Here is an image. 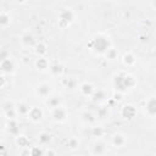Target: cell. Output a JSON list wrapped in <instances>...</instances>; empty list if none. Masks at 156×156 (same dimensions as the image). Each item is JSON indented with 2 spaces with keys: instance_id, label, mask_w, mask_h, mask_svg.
Returning a JSON list of instances; mask_svg holds the SVG:
<instances>
[{
  "instance_id": "obj_10",
  "label": "cell",
  "mask_w": 156,
  "mask_h": 156,
  "mask_svg": "<svg viewBox=\"0 0 156 156\" xmlns=\"http://www.w3.org/2000/svg\"><path fill=\"white\" fill-rule=\"evenodd\" d=\"M34 65H35V68H37L38 71H40V72L49 71V68H50L49 60H48V58H45L44 56H39V57L35 60Z\"/></svg>"
},
{
  "instance_id": "obj_20",
  "label": "cell",
  "mask_w": 156,
  "mask_h": 156,
  "mask_svg": "<svg viewBox=\"0 0 156 156\" xmlns=\"http://www.w3.org/2000/svg\"><path fill=\"white\" fill-rule=\"evenodd\" d=\"M107 98V95H106V91L105 90H102V89H95V91H94V94H93V99H94V101H104L105 99Z\"/></svg>"
},
{
  "instance_id": "obj_13",
  "label": "cell",
  "mask_w": 156,
  "mask_h": 156,
  "mask_svg": "<svg viewBox=\"0 0 156 156\" xmlns=\"http://www.w3.org/2000/svg\"><path fill=\"white\" fill-rule=\"evenodd\" d=\"M107 152V146L104 141H96L93 146V150H91V154L93 155H104Z\"/></svg>"
},
{
  "instance_id": "obj_15",
  "label": "cell",
  "mask_w": 156,
  "mask_h": 156,
  "mask_svg": "<svg viewBox=\"0 0 156 156\" xmlns=\"http://www.w3.org/2000/svg\"><path fill=\"white\" fill-rule=\"evenodd\" d=\"M29 108H30V106L28 104H26L24 101H20L16 104V111H17L18 116H27L29 112Z\"/></svg>"
},
{
  "instance_id": "obj_32",
  "label": "cell",
  "mask_w": 156,
  "mask_h": 156,
  "mask_svg": "<svg viewBox=\"0 0 156 156\" xmlns=\"http://www.w3.org/2000/svg\"><path fill=\"white\" fill-rule=\"evenodd\" d=\"M29 154H32V155H35V154H44V151H41V150H38V149H32Z\"/></svg>"
},
{
  "instance_id": "obj_2",
  "label": "cell",
  "mask_w": 156,
  "mask_h": 156,
  "mask_svg": "<svg viewBox=\"0 0 156 156\" xmlns=\"http://www.w3.org/2000/svg\"><path fill=\"white\" fill-rule=\"evenodd\" d=\"M89 48L91 51H94L95 54H104L111 48V43L108 40V38H106L105 35H95L90 43H89Z\"/></svg>"
},
{
  "instance_id": "obj_33",
  "label": "cell",
  "mask_w": 156,
  "mask_h": 156,
  "mask_svg": "<svg viewBox=\"0 0 156 156\" xmlns=\"http://www.w3.org/2000/svg\"><path fill=\"white\" fill-rule=\"evenodd\" d=\"M151 6L156 10V0H151Z\"/></svg>"
},
{
  "instance_id": "obj_3",
  "label": "cell",
  "mask_w": 156,
  "mask_h": 156,
  "mask_svg": "<svg viewBox=\"0 0 156 156\" xmlns=\"http://www.w3.org/2000/svg\"><path fill=\"white\" fill-rule=\"evenodd\" d=\"M74 20V13L69 9H63L58 13V27L60 28H66L68 27Z\"/></svg>"
},
{
  "instance_id": "obj_19",
  "label": "cell",
  "mask_w": 156,
  "mask_h": 156,
  "mask_svg": "<svg viewBox=\"0 0 156 156\" xmlns=\"http://www.w3.org/2000/svg\"><path fill=\"white\" fill-rule=\"evenodd\" d=\"M10 22H11V16L7 12L2 11L1 15H0V26H1V28H6L7 26H10Z\"/></svg>"
},
{
  "instance_id": "obj_5",
  "label": "cell",
  "mask_w": 156,
  "mask_h": 156,
  "mask_svg": "<svg viewBox=\"0 0 156 156\" xmlns=\"http://www.w3.org/2000/svg\"><path fill=\"white\" fill-rule=\"evenodd\" d=\"M0 67H1V72L4 74H12L15 72V68H16V65L13 62L12 58L10 57H4L1 60V63H0Z\"/></svg>"
},
{
  "instance_id": "obj_34",
  "label": "cell",
  "mask_w": 156,
  "mask_h": 156,
  "mask_svg": "<svg viewBox=\"0 0 156 156\" xmlns=\"http://www.w3.org/2000/svg\"><path fill=\"white\" fill-rule=\"evenodd\" d=\"M45 154H48V155H49V154H52V155H55L56 152H55V151H52V150H48V151H45Z\"/></svg>"
},
{
  "instance_id": "obj_12",
  "label": "cell",
  "mask_w": 156,
  "mask_h": 156,
  "mask_svg": "<svg viewBox=\"0 0 156 156\" xmlns=\"http://www.w3.org/2000/svg\"><path fill=\"white\" fill-rule=\"evenodd\" d=\"M126 141H127L126 136H124L123 134H121V133L113 134V135H112V139H111V144H112L115 147H123L124 144H126Z\"/></svg>"
},
{
  "instance_id": "obj_35",
  "label": "cell",
  "mask_w": 156,
  "mask_h": 156,
  "mask_svg": "<svg viewBox=\"0 0 156 156\" xmlns=\"http://www.w3.org/2000/svg\"><path fill=\"white\" fill-rule=\"evenodd\" d=\"M16 1H17V2H21V4H23V2H26L27 0H16Z\"/></svg>"
},
{
  "instance_id": "obj_14",
  "label": "cell",
  "mask_w": 156,
  "mask_h": 156,
  "mask_svg": "<svg viewBox=\"0 0 156 156\" xmlns=\"http://www.w3.org/2000/svg\"><path fill=\"white\" fill-rule=\"evenodd\" d=\"M46 105H48L50 108H54V107H56V106L62 105V99H61L60 95L51 94V95L46 99Z\"/></svg>"
},
{
  "instance_id": "obj_8",
  "label": "cell",
  "mask_w": 156,
  "mask_h": 156,
  "mask_svg": "<svg viewBox=\"0 0 156 156\" xmlns=\"http://www.w3.org/2000/svg\"><path fill=\"white\" fill-rule=\"evenodd\" d=\"M145 112L149 117H156V96H150L146 100Z\"/></svg>"
},
{
  "instance_id": "obj_30",
  "label": "cell",
  "mask_w": 156,
  "mask_h": 156,
  "mask_svg": "<svg viewBox=\"0 0 156 156\" xmlns=\"http://www.w3.org/2000/svg\"><path fill=\"white\" fill-rule=\"evenodd\" d=\"M67 146H68L71 150H74V149H77V147L79 146V141H78V139H76V138H71V139L68 140V144H67Z\"/></svg>"
},
{
  "instance_id": "obj_21",
  "label": "cell",
  "mask_w": 156,
  "mask_h": 156,
  "mask_svg": "<svg viewBox=\"0 0 156 156\" xmlns=\"http://www.w3.org/2000/svg\"><path fill=\"white\" fill-rule=\"evenodd\" d=\"M7 130L11 133V134H17L18 132V123L15 118H11L7 121Z\"/></svg>"
},
{
  "instance_id": "obj_22",
  "label": "cell",
  "mask_w": 156,
  "mask_h": 156,
  "mask_svg": "<svg viewBox=\"0 0 156 156\" xmlns=\"http://www.w3.org/2000/svg\"><path fill=\"white\" fill-rule=\"evenodd\" d=\"M38 140L41 145H46L51 141V134L48 133V132H41L39 135H38Z\"/></svg>"
},
{
  "instance_id": "obj_1",
  "label": "cell",
  "mask_w": 156,
  "mask_h": 156,
  "mask_svg": "<svg viewBox=\"0 0 156 156\" xmlns=\"http://www.w3.org/2000/svg\"><path fill=\"white\" fill-rule=\"evenodd\" d=\"M112 83H113V87H115V89L117 91H122L123 93V91H126L128 89H132L135 85L136 80L134 79L133 76H130V74H128L126 72H118V73L115 74Z\"/></svg>"
},
{
  "instance_id": "obj_11",
  "label": "cell",
  "mask_w": 156,
  "mask_h": 156,
  "mask_svg": "<svg viewBox=\"0 0 156 156\" xmlns=\"http://www.w3.org/2000/svg\"><path fill=\"white\" fill-rule=\"evenodd\" d=\"M79 91H80L82 95H84V96H93V94H94V91H95V88H94V85H93L91 83L85 82V83H82V84L79 85Z\"/></svg>"
},
{
  "instance_id": "obj_28",
  "label": "cell",
  "mask_w": 156,
  "mask_h": 156,
  "mask_svg": "<svg viewBox=\"0 0 156 156\" xmlns=\"http://www.w3.org/2000/svg\"><path fill=\"white\" fill-rule=\"evenodd\" d=\"M15 108H16V104L12 100L4 101V104H2V111L4 112H7V111H11V110H15Z\"/></svg>"
},
{
  "instance_id": "obj_17",
  "label": "cell",
  "mask_w": 156,
  "mask_h": 156,
  "mask_svg": "<svg viewBox=\"0 0 156 156\" xmlns=\"http://www.w3.org/2000/svg\"><path fill=\"white\" fill-rule=\"evenodd\" d=\"M34 37H33V34H30V33H24L22 37H21V43H22V45L24 46V48H30V46H33L34 45Z\"/></svg>"
},
{
  "instance_id": "obj_4",
  "label": "cell",
  "mask_w": 156,
  "mask_h": 156,
  "mask_svg": "<svg viewBox=\"0 0 156 156\" xmlns=\"http://www.w3.org/2000/svg\"><path fill=\"white\" fill-rule=\"evenodd\" d=\"M51 117L56 123H62L67 119L68 117V111L66 110V107H63L62 105L56 106L54 108H51Z\"/></svg>"
},
{
  "instance_id": "obj_18",
  "label": "cell",
  "mask_w": 156,
  "mask_h": 156,
  "mask_svg": "<svg viewBox=\"0 0 156 156\" xmlns=\"http://www.w3.org/2000/svg\"><path fill=\"white\" fill-rule=\"evenodd\" d=\"M49 71H50V73H51L52 76H55V77H61L62 73H63V66H62L61 63L56 62V63L50 65Z\"/></svg>"
},
{
  "instance_id": "obj_16",
  "label": "cell",
  "mask_w": 156,
  "mask_h": 156,
  "mask_svg": "<svg viewBox=\"0 0 156 156\" xmlns=\"http://www.w3.org/2000/svg\"><path fill=\"white\" fill-rule=\"evenodd\" d=\"M122 62H123L124 66H127V67H132V66L135 65L136 58H135L134 54H132V52H126V54L122 56Z\"/></svg>"
},
{
  "instance_id": "obj_31",
  "label": "cell",
  "mask_w": 156,
  "mask_h": 156,
  "mask_svg": "<svg viewBox=\"0 0 156 156\" xmlns=\"http://www.w3.org/2000/svg\"><path fill=\"white\" fill-rule=\"evenodd\" d=\"M112 98H113V100L115 101H121L123 98H122V91H117V93H115L113 95H112Z\"/></svg>"
},
{
  "instance_id": "obj_7",
  "label": "cell",
  "mask_w": 156,
  "mask_h": 156,
  "mask_svg": "<svg viewBox=\"0 0 156 156\" xmlns=\"http://www.w3.org/2000/svg\"><path fill=\"white\" fill-rule=\"evenodd\" d=\"M43 116H44V112H43V110H41L39 106H30L29 112H28V115H27V117H28L32 122H34V123L40 122V121L43 119Z\"/></svg>"
},
{
  "instance_id": "obj_27",
  "label": "cell",
  "mask_w": 156,
  "mask_h": 156,
  "mask_svg": "<svg viewBox=\"0 0 156 156\" xmlns=\"http://www.w3.org/2000/svg\"><path fill=\"white\" fill-rule=\"evenodd\" d=\"M80 118H82V121L83 122H85V123H90V122H93L95 118H94V115L90 112V111H83L82 113H80Z\"/></svg>"
},
{
  "instance_id": "obj_36",
  "label": "cell",
  "mask_w": 156,
  "mask_h": 156,
  "mask_svg": "<svg viewBox=\"0 0 156 156\" xmlns=\"http://www.w3.org/2000/svg\"><path fill=\"white\" fill-rule=\"evenodd\" d=\"M155 54H156V50H155Z\"/></svg>"
},
{
  "instance_id": "obj_6",
  "label": "cell",
  "mask_w": 156,
  "mask_h": 156,
  "mask_svg": "<svg viewBox=\"0 0 156 156\" xmlns=\"http://www.w3.org/2000/svg\"><path fill=\"white\" fill-rule=\"evenodd\" d=\"M35 94L41 99H48L51 95V87L49 83H39L35 87Z\"/></svg>"
},
{
  "instance_id": "obj_29",
  "label": "cell",
  "mask_w": 156,
  "mask_h": 156,
  "mask_svg": "<svg viewBox=\"0 0 156 156\" xmlns=\"http://www.w3.org/2000/svg\"><path fill=\"white\" fill-rule=\"evenodd\" d=\"M105 56H106L107 60H115V58H117V56H118V51H117L116 49H113V48H110V49L105 52Z\"/></svg>"
},
{
  "instance_id": "obj_9",
  "label": "cell",
  "mask_w": 156,
  "mask_h": 156,
  "mask_svg": "<svg viewBox=\"0 0 156 156\" xmlns=\"http://www.w3.org/2000/svg\"><path fill=\"white\" fill-rule=\"evenodd\" d=\"M121 116L124 118V119H133L135 116H136V108L133 106V105H124L121 110Z\"/></svg>"
},
{
  "instance_id": "obj_25",
  "label": "cell",
  "mask_w": 156,
  "mask_h": 156,
  "mask_svg": "<svg viewBox=\"0 0 156 156\" xmlns=\"http://www.w3.org/2000/svg\"><path fill=\"white\" fill-rule=\"evenodd\" d=\"M61 83H62V85H65L66 88H69V89H73L77 85V80L74 78H72V77H69V78H62Z\"/></svg>"
},
{
  "instance_id": "obj_23",
  "label": "cell",
  "mask_w": 156,
  "mask_h": 156,
  "mask_svg": "<svg viewBox=\"0 0 156 156\" xmlns=\"http://www.w3.org/2000/svg\"><path fill=\"white\" fill-rule=\"evenodd\" d=\"M90 133H91V135L95 136V138H101V136L104 135V133H105V129H104L101 126H94V127H91Z\"/></svg>"
},
{
  "instance_id": "obj_26",
  "label": "cell",
  "mask_w": 156,
  "mask_h": 156,
  "mask_svg": "<svg viewBox=\"0 0 156 156\" xmlns=\"http://www.w3.org/2000/svg\"><path fill=\"white\" fill-rule=\"evenodd\" d=\"M16 144L21 147H28L29 145V139L26 135H17L16 138Z\"/></svg>"
},
{
  "instance_id": "obj_24",
  "label": "cell",
  "mask_w": 156,
  "mask_h": 156,
  "mask_svg": "<svg viewBox=\"0 0 156 156\" xmlns=\"http://www.w3.org/2000/svg\"><path fill=\"white\" fill-rule=\"evenodd\" d=\"M35 52H37L39 56H44V55L48 52V46H46V44L43 43V41L38 43V44L35 45Z\"/></svg>"
}]
</instances>
